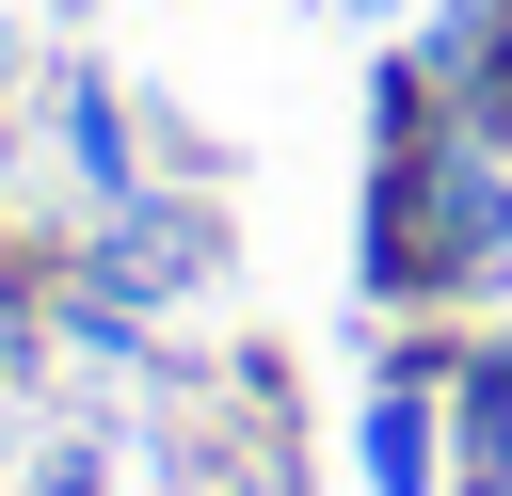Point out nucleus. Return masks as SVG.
<instances>
[{
	"mask_svg": "<svg viewBox=\"0 0 512 496\" xmlns=\"http://www.w3.org/2000/svg\"><path fill=\"white\" fill-rule=\"evenodd\" d=\"M464 496H512V480H464Z\"/></svg>",
	"mask_w": 512,
	"mask_h": 496,
	"instance_id": "5",
	"label": "nucleus"
},
{
	"mask_svg": "<svg viewBox=\"0 0 512 496\" xmlns=\"http://www.w3.org/2000/svg\"><path fill=\"white\" fill-rule=\"evenodd\" d=\"M368 496H432V352L384 368V400H368Z\"/></svg>",
	"mask_w": 512,
	"mask_h": 496,
	"instance_id": "3",
	"label": "nucleus"
},
{
	"mask_svg": "<svg viewBox=\"0 0 512 496\" xmlns=\"http://www.w3.org/2000/svg\"><path fill=\"white\" fill-rule=\"evenodd\" d=\"M64 144H80L96 208H128V112H112V80H64Z\"/></svg>",
	"mask_w": 512,
	"mask_h": 496,
	"instance_id": "4",
	"label": "nucleus"
},
{
	"mask_svg": "<svg viewBox=\"0 0 512 496\" xmlns=\"http://www.w3.org/2000/svg\"><path fill=\"white\" fill-rule=\"evenodd\" d=\"M352 16H384V0H352Z\"/></svg>",
	"mask_w": 512,
	"mask_h": 496,
	"instance_id": "6",
	"label": "nucleus"
},
{
	"mask_svg": "<svg viewBox=\"0 0 512 496\" xmlns=\"http://www.w3.org/2000/svg\"><path fill=\"white\" fill-rule=\"evenodd\" d=\"M496 272H512V128L496 112H432L368 176V288L384 304H464Z\"/></svg>",
	"mask_w": 512,
	"mask_h": 496,
	"instance_id": "1",
	"label": "nucleus"
},
{
	"mask_svg": "<svg viewBox=\"0 0 512 496\" xmlns=\"http://www.w3.org/2000/svg\"><path fill=\"white\" fill-rule=\"evenodd\" d=\"M448 464L464 480H512V336L448 352Z\"/></svg>",
	"mask_w": 512,
	"mask_h": 496,
	"instance_id": "2",
	"label": "nucleus"
}]
</instances>
